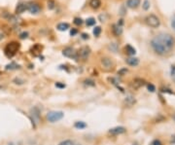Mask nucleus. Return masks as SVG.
I'll return each mask as SVG.
<instances>
[{"label": "nucleus", "mask_w": 175, "mask_h": 145, "mask_svg": "<svg viewBox=\"0 0 175 145\" xmlns=\"http://www.w3.org/2000/svg\"><path fill=\"white\" fill-rule=\"evenodd\" d=\"M162 44H164L166 48H167V50L168 51H170L173 46H174V43H175V41H174V38L172 37V36L170 34H167V33H161V34H159L156 36Z\"/></svg>", "instance_id": "f257e3e1"}, {"label": "nucleus", "mask_w": 175, "mask_h": 145, "mask_svg": "<svg viewBox=\"0 0 175 145\" xmlns=\"http://www.w3.org/2000/svg\"><path fill=\"white\" fill-rule=\"evenodd\" d=\"M151 47H152V49L155 51V53H157L158 55H161V56L165 55V54H166L168 52L167 48L164 44H162L157 37H155V38L152 39Z\"/></svg>", "instance_id": "f03ea898"}, {"label": "nucleus", "mask_w": 175, "mask_h": 145, "mask_svg": "<svg viewBox=\"0 0 175 145\" xmlns=\"http://www.w3.org/2000/svg\"><path fill=\"white\" fill-rule=\"evenodd\" d=\"M63 117H64V113L62 111H50L46 115L47 120L51 123L59 122V121H60Z\"/></svg>", "instance_id": "7ed1b4c3"}, {"label": "nucleus", "mask_w": 175, "mask_h": 145, "mask_svg": "<svg viewBox=\"0 0 175 145\" xmlns=\"http://www.w3.org/2000/svg\"><path fill=\"white\" fill-rule=\"evenodd\" d=\"M18 48H20V44L17 43V42H11V43L7 44V46L5 47V55L11 58L16 55V53L18 52Z\"/></svg>", "instance_id": "20e7f679"}, {"label": "nucleus", "mask_w": 175, "mask_h": 145, "mask_svg": "<svg viewBox=\"0 0 175 145\" xmlns=\"http://www.w3.org/2000/svg\"><path fill=\"white\" fill-rule=\"evenodd\" d=\"M145 22L150 27H153V28H158L161 26L160 19L156 15H153V14L148 15L145 19Z\"/></svg>", "instance_id": "39448f33"}, {"label": "nucleus", "mask_w": 175, "mask_h": 145, "mask_svg": "<svg viewBox=\"0 0 175 145\" xmlns=\"http://www.w3.org/2000/svg\"><path fill=\"white\" fill-rule=\"evenodd\" d=\"M62 55L66 58H74L78 60V52H76L72 47H66L65 49H63L62 51Z\"/></svg>", "instance_id": "423d86ee"}, {"label": "nucleus", "mask_w": 175, "mask_h": 145, "mask_svg": "<svg viewBox=\"0 0 175 145\" xmlns=\"http://www.w3.org/2000/svg\"><path fill=\"white\" fill-rule=\"evenodd\" d=\"M100 63H101V66H102V68H104L105 70H111V69H113L114 67V62H113V60H112L110 58H107V57H104L101 58L100 60Z\"/></svg>", "instance_id": "0eeeda50"}, {"label": "nucleus", "mask_w": 175, "mask_h": 145, "mask_svg": "<svg viewBox=\"0 0 175 145\" xmlns=\"http://www.w3.org/2000/svg\"><path fill=\"white\" fill-rule=\"evenodd\" d=\"M90 54H91V49L88 46H84L80 49V51L78 52V57L81 58L82 59L86 60L88 58L90 57Z\"/></svg>", "instance_id": "6e6552de"}, {"label": "nucleus", "mask_w": 175, "mask_h": 145, "mask_svg": "<svg viewBox=\"0 0 175 145\" xmlns=\"http://www.w3.org/2000/svg\"><path fill=\"white\" fill-rule=\"evenodd\" d=\"M127 131L126 128L124 127H122V126H118V127H114V128H112L108 131V132L110 135H123L124 132Z\"/></svg>", "instance_id": "1a4fd4ad"}, {"label": "nucleus", "mask_w": 175, "mask_h": 145, "mask_svg": "<svg viewBox=\"0 0 175 145\" xmlns=\"http://www.w3.org/2000/svg\"><path fill=\"white\" fill-rule=\"evenodd\" d=\"M27 11L32 15H37L38 13H40L41 8L37 3H30L27 5Z\"/></svg>", "instance_id": "9d476101"}, {"label": "nucleus", "mask_w": 175, "mask_h": 145, "mask_svg": "<svg viewBox=\"0 0 175 145\" xmlns=\"http://www.w3.org/2000/svg\"><path fill=\"white\" fill-rule=\"evenodd\" d=\"M30 113L31 115H32L33 117V121H35V122H38L39 119H40V111L37 107H34L32 108V109L30 110Z\"/></svg>", "instance_id": "9b49d317"}, {"label": "nucleus", "mask_w": 175, "mask_h": 145, "mask_svg": "<svg viewBox=\"0 0 175 145\" xmlns=\"http://www.w3.org/2000/svg\"><path fill=\"white\" fill-rule=\"evenodd\" d=\"M140 2H141V0H128V1H127V6H128V8L135 9V8H137L140 5Z\"/></svg>", "instance_id": "f8f14e48"}, {"label": "nucleus", "mask_w": 175, "mask_h": 145, "mask_svg": "<svg viewBox=\"0 0 175 145\" xmlns=\"http://www.w3.org/2000/svg\"><path fill=\"white\" fill-rule=\"evenodd\" d=\"M126 62L130 65V66H137L139 64V58H132V57H130L126 59Z\"/></svg>", "instance_id": "ddd939ff"}, {"label": "nucleus", "mask_w": 175, "mask_h": 145, "mask_svg": "<svg viewBox=\"0 0 175 145\" xmlns=\"http://www.w3.org/2000/svg\"><path fill=\"white\" fill-rule=\"evenodd\" d=\"M112 31H113L115 36H121L123 33V28L119 25H113V26H112Z\"/></svg>", "instance_id": "4468645a"}, {"label": "nucleus", "mask_w": 175, "mask_h": 145, "mask_svg": "<svg viewBox=\"0 0 175 145\" xmlns=\"http://www.w3.org/2000/svg\"><path fill=\"white\" fill-rule=\"evenodd\" d=\"M26 10H27V5L24 4V3H21V4H18V5L17 6L16 13H17V14H22Z\"/></svg>", "instance_id": "2eb2a0df"}, {"label": "nucleus", "mask_w": 175, "mask_h": 145, "mask_svg": "<svg viewBox=\"0 0 175 145\" xmlns=\"http://www.w3.org/2000/svg\"><path fill=\"white\" fill-rule=\"evenodd\" d=\"M90 5H91V7L92 9H96H96H98L101 6V1H100V0H91Z\"/></svg>", "instance_id": "dca6fc26"}, {"label": "nucleus", "mask_w": 175, "mask_h": 145, "mask_svg": "<svg viewBox=\"0 0 175 145\" xmlns=\"http://www.w3.org/2000/svg\"><path fill=\"white\" fill-rule=\"evenodd\" d=\"M124 49H126V53L128 54V55H129V56H134L135 54H136V50L134 49L132 46H130V45H127Z\"/></svg>", "instance_id": "f3484780"}, {"label": "nucleus", "mask_w": 175, "mask_h": 145, "mask_svg": "<svg viewBox=\"0 0 175 145\" xmlns=\"http://www.w3.org/2000/svg\"><path fill=\"white\" fill-rule=\"evenodd\" d=\"M57 28L59 31H65L68 28H69V25H68L67 22H60L57 26Z\"/></svg>", "instance_id": "a211bd4d"}, {"label": "nucleus", "mask_w": 175, "mask_h": 145, "mask_svg": "<svg viewBox=\"0 0 175 145\" xmlns=\"http://www.w3.org/2000/svg\"><path fill=\"white\" fill-rule=\"evenodd\" d=\"M74 127L78 130H83L87 127V124L85 122H83V121H78V122L74 124Z\"/></svg>", "instance_id": "6ab92c4d"}, {"label": "nucleus", "mask_w": 175, "mask_h": 145, "mask_svg": "<svg viewBox=\"0 0 175 145\" xmlns=\"http://www.w3.org/2000/svg\"><path fill=\"white\" fill-rule=\"evenodd\" d=\"M126 102H127L128 105H132V104L135 103V99L132 95H128L126 98Z\"/></svg>", "instance_id": "aec40b11"}, {"label": "nucleus", "mask_w": 175, "mask_h": 145, "mask_svg": "<svg viewBox=\"0 0 175 145\" xmlns=\"http://www.w3.org/2000/svg\"><path fill=\"white\" fill-rule=\"evenodd\" d=\"M84 83H85V85L90 86V87H95L96 86V82L93 80H92V79H86L84 81Z\"/></svg>", "instance_id": "412c9836"}, {"label": "nucleus", "mask_w": 175, "mask_h": 145, "mask_svg": "<svg viewBox=\"0 0 175 145\" xmlns=\"http://www.w3.org/2000/svg\"><path fill=\"white\" fill-rule=\"evenodd\" d=\"M150 6H151V3H150L149 0H144V2H143V4H142V8L145 11H147V10L150 9Z\"/></svg>", "instance_id": "4be33fe9"}, {"label": "nucleus", "mask_w": 175, "mask_h": 145, "mask_svg": "<svg viewBox=\"0 0 175 145\" xmlns=\"http://www.w3.org/2000/svg\"><path fill=\"white\" fill-rule=\"evenodd\" d=\"M86 23L88 26H95L96 25V19H93V18H90V19H88L86 21Z\"/></svg>", "instance_id": "5701e85b"}, {"label": "nucleus", "mask_w": 175, "mask_h": 145, "mask_svg": "<svg viewBox=\"0 0 175 145\" xmlns=\"http://www.w3.org/2000/svg\"><path fill=\"white\" fill-rule=\"evenodd\" d=\"M109 49H110L111 51H113L114 53H116V52L118 51V44H117V43H110Z\"/></svg>", "instance_id": "b1692460"}, {"label": "nucleus", "mask_w": 175, "mask_h": 145, "mask_svg": "<svg viewBox=\"0 0 175 145\" xmlns=\"http://www.w3.org/2000/svg\"><path fill=\"white\" fill-rule=\"evenodd\" d=\"M18 68V65L14 63V62H12L10 64H8L7 66H6V69H11V70H13V69H17Z\"/></svg>", "instance_id": "393cba45"}, {"label": "nucleus", "mask_w": 175, "mask_h": 145, "mask_svg": "<svg viewBox=\"0 0 175 145\" xmlns=\"http://www.w3.org/2000/svg\"><path fill=\"white\" fill-rule=\"evenodd\" d=\"M55 7V2L54 0H49L48 1V9L49 10H53Z\"/></svg>", "instance_id": "a878e982"}, {"label": "nucleus", "mask_w": 175, "mask_h": 145, "mask_svg": "<svg viewBox=\"0 0 175 145\" xmlns=\"http://www.w3.org/2000/svg\"><path fill=\"white\" fill-rule=\"evenodd\" d=\"M101 33V27L100 26H96L95 29H93V34L96 36H99Z\"/></svg>", "instance_id": "bb28decb"}, {"label": "nucleus", "mask_w": 175, "mask_h": 145, "mask_svg": "<svg viewBox=\"0 0 175 145\" xmlns=\"http://www.w3.org/2000/svg\"><path fill=\"white\" fill-rule=\"evenodd\" d=\"M74 23L76 26H81L83 23V20L81 19V18H75V19H74Z\"/></svg>", "instance_id": "cd10ccee"}, {"label": "nucleus", "mask_w": 175, "mask_h": 145, "mask_svg": "<svg viewBox=\"0 0 175 145\" xmlns=\"http://www.w3.org/2000/svg\"><path fill=\"white\" fill-rule=\"evenodd\" d=\"M59 145H73V141L69 140V139H66L64 141H61Z\"/></svg>", "instance_id": "c85d7f7f"}, {"label": "nucleus", "mask_w": 175, "mask_h": 145, "mask_svg": "<svg viewBox=\"0 0 175 145\" xmlns=\"http://www.w3.org/2000/svg\"><path fill=\"white\" fill-rule=\"evenodd\" d=\"M128 70L127 68H122V69H120V70L118 71V74L119 75H124L126 73H128Z\"/></svg>", "instance_id": "c756f323"}, {"label": "nucleus", "mask_w": 175, "mask_h": 145, "mask_svg": "<svg viewBox=\"0 0 175 145\" xmlns=\"http://www.w3.org/2000/svg\"><path fill=\"white\" fill-rule=\"evenodd\" d=\"M147 88H148V90L150 91V92H152V93H154L156 91V88H155V86L153 85V84H148Z\"/></svg>", "instance_id": "7c9ffc66"}, {"label": "nucleus", "mask_w": 175, "mask_h": 145, "mask_svg": "<svg viewBox=\"0 0 175 145\" xmlns=\"http://www.w3.org/2000/svg\"><path fill=\"white\" fill-rule=\"evenodd\" d=\"M99 21H100V22H105L106 21V19H107V16H106L105 14H101V15H99Z\"/></svg>", "instance_id": "2f4dec72"}, {"label": "nucleus", "mask_w": 175, "mask_h": 145, "mask_svg": "<svg viewBox=\"0 0 175 145\" xmlns=\"http://www.w3.org/2000/svg\"><path fill=\"white\" fill-rule=\"evenodd\" d=\"M119 13H120V15H121V16L126 15V13H127V10L124 9V6H122L121 9H120V11H119Z\"/></svg>", "instance_id": "473e14b6"}, {"label": "nucleus", "mask_w": 175, "mask_h": 145, "mask_svg": "<svg viewBox=\"0 0 175 145\" xmlns=\"http://www.w3.org/2000/svg\"><path fill=\"white\" fill-rule=\"evenodd\" d=\"M150 145H162V143L159 139H155V140H153L151 143H150Z\"/></svg>", "instance_id": "72a5a7b5"}, {"label": "nucleus", "mask_w": 175, "mask_h": 145, "mask_svg": "<svg viewBox=\"0 0 175 145\" xmlns=\"http://www.w3.org/2000/svg\"><path fill=\"white\" fill-rule=\"evenodd\" d=\"M171 77H172V79L175 81V65H173L171 67Z\"/></svg>", "instance_id": "f704fd0d"}, {"label": "nucleus", "mask_w": 175, "mask_h": 145, "mask_svg": "<svg viewBox=\"0 0 175 145\" xmlns=\"http://www.w3.org/2000/svg\"><path fill=\"white\" fill-rule=\"evenodd\" d=\"M27 36H28V33H27V32H22V33H21V35H20V38H21V39H26V38H27Z\"/></svg>", "instance_id": "c9c22d12"}, {"label": "nucleus", "mask_w": 175, "mask_h": 145, "mask_svg": "<svg viewBox=\"0 0 175 145\" xmlns=\"http://www.w3.org/2000/svg\"><path fill=\"white\" fill-rule=\"evenodd\" d=\"M161 91L162 93H168V94H173L171 91L169 90V89H165V88H162V89H161Z\"/></svg>", "instance_id": "e433bc0d"}, {"label": "nucleus", "mask_w": 175, "mask_h": 145, "mask_svg": "<svg viewBox=\"0 0 175 145\" xmlns=\"http://www.w3.org/2000/svg\"><path fill=\"white\" fill-rule=\"evenodd\" d=\"M55 87H58V88H65V85H64V84H60L59 82V83H55Z\"/></svg>", "instance_id": "4c0bfd02"}, {"label": "nucleus", "mask_w": 175, "mask_h": 145, "mask_svg": "<svg viewBox=\"0 0 175 145\" xmlns=\"http://www.w3.org/2000/svg\"><path fill=\"white\" fill-rule=\"evenodd\" d=\"M77 29H75V28H73V29H71V31H70V35H72V36H74V35H76L77 34Z\"/></svg>", "instance_id": "58836bf2"}, {"label": "nucleus", "mask_w": 175, "mask_h": 145, "mask_svg": "<svg viewBox=\"0 0 175 145\" xmlns=\"http://www.w3.org/2000/svg\"><path fill=\"white\" fill-rule=\"evenodd\" d=\"M82 38H83V39H89V34L83 33V34H82Z\"/></svg>", "instance_id": "ea45409f"}, {"label": "nucleus", "mask_w": 175, "mask_h": 145, "mask_svg": "<svg viewBox=\"0 0 175 145\" xmlns=\"http://www.w3.org/2000/svg\"><path fill=\"white\" fill-rule=\"evenodd\" d=\"M171 26L175 30V18H174V19H172V21H171Z\"/></svg>", "instance_id": "a19ab883"}, {"label": "nucleus", "mask_w": 175, "mask_h": 145, "mask_svg": "<svg viewBox=\"0 0 175 145\" xmlns=\"http://www.w3.org/2000/svg\"><path fill=\"white\" fill-rule=\"evenodd\" d=\"M171 143H175V135L172 136V139H171Z\"/></svg>", "instance_id": "79ce46f5"}, {"label": "nucleus", "mask_w": 175, "mask_h": 145, "mask_svg": "<svg viewBox=\"0 0 175 145\" xmlns=\"http://www.w3.org/2000/svg\"><path fill=\"white\" fill-rule=\"evenodd\" d=\"M172 118H173V119H174V121H175V114H174V115L172 116Z\"/></svg>", "instance_id": "37998d69"}, {"label": "nucleus", "mask_w": 175, "mask_h": 145, "mask_svg": "<svg viewBox=\"0 0 175 145\" xmlns=\"http://www.w3.org/2000/svg\"><path fill=\"white\" fill-rule=\"evenodd\" d=\"M133 145H137V144H133Z\"/></svg>", "instance_id": "c03bdc74"}, {"label": "nucleus", "mask_w": 175, "mask_h": 145, "mask_svg": "<svg viewBox=\"0 0 175 145\" xmlns=\"http://www.w3.org/2000/svg\"><path fill=\"white\" fill-rule=\"evenodd\" d=\"M77 145H79V144H77Z\"/></svg>", "instance_id": "a18cd8bd"}]
</instances>
